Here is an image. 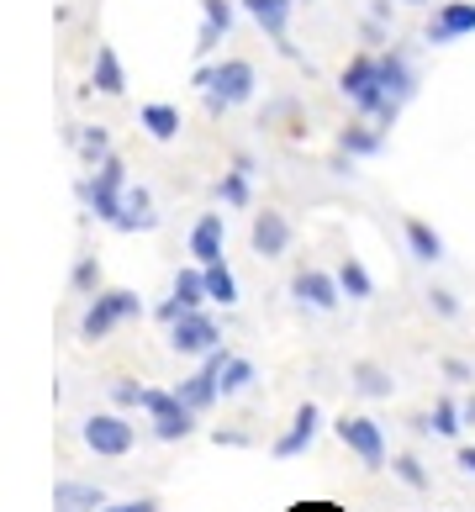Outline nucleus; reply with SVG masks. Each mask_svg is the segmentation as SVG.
<instances>
[{"label":"nucleus","mask_w":475,"mask_h":512,"mask_svg":"<svg viewBox=\"0 0 475 512\" xmlns=\"http://www.w3.org/2000/svg\"><path fill=\"white\" fill-rule=\"evenodd\" d=\"M338 85H344V96L354 101L359 117H370L380 127H391L396 117H402V101H391L386 85H380V53H354Z\"/></svg>","instance_id":"1"},{"label":"nucleus","mask_w":475,"mask_h":512,"mask_svg":"<svg viewBox=\"0 0 475 512\" xmlns=\"http://www.w3.org/2000/svg\"><path fill=\"white\" fill-rule=\"evenodd\" d=\"M80 201L90 206L101 222H111L117 227V217H122V206H127V164L111 154L106 164H95V175L80 185Z\"/></svg>","instance_id":"2"},{"label":"nucleus","mask_w":475,"mask_h":512,"mask_svg":"<svg viewBox=\"0 0 475 512\" xmlns=\"http://www.w3.org/2000/svg\"><path fill=\"white\" fill-rule=\"evenodd\" d=\"M132 317H143L138 291H95L90 307H85V317H80V338L101 344L111 328H122V322H132Z\"/></svg>","instance_id":"3"},{"label":"nucleus","mask_w":475,"mask_h":512,"mask_svg":"<svg viewBox=\"0 0 475 512\" xmlns=\"http://www.w3.org/2000/svg\"><path fill=\"white\" fill-rule=\"evenodd\" d=\"M143 412L154 417V439H164V444L190 439V433H196V417H201L180 402V391H154V386L143 391Z\"/></svg>","instance_id":"4"},{"label":"nucleus","mask_w":475,"mask_h":512,"mask_svg":"<svg viewBox=\"0 0 475 512\" xmlns=\"http://www.w3.org/2000/svg\"><path fill=\"white\" fill-rule=\"evenodd\" d=\"M249 96H254V64H249V59H222L212 90H206V111H212V117H222V111L243 106Z\"/></svg>","instance_id":"5"},{"label":"nucleus","mask_w":475,"mask_h":512,"mask_svg":"<svg viewBox=\"0 0 475 512\" xmlns=\"http://www.w3.org/2000/svg\"><path fill=\"white\" fill-rule=\"evenodd\" d=\"M169 349L175 354H190V359H206L212 349H222V328L212 312H185L180 322H169Z\"/></svg>","instance_id":"6"},{"label":"nucleus","mask_w":475,"mask_h":512,"mask_svg":"<svg viewBox=\"0 0 475 512\" xmlns=\"http://www.w3.org/2000/svg\"><path fill=\"white\" fill-rule=\"evenodd\" d=\"M333 433H338V444H344L349 454H359L370 470L386 465V433H380L375 417H349V412H344V417L333 423Z\"/></svg>","instance_id":"7"},{"label":"nucleus","mask_w":475,"mask_h":512,"mask_svg":"<svg viewBox=\"0 0 475 512\" xmlns=\"http://www.w3.org/2000/svg\"><path fill=\"white\" fill-rule=\"evenodd\" d=\"M85 444L95 454H106V460H122V454H132V444H138V433H132V423H122L117 412H95L85 417Z\"/></svg>","instance_id":"8"},{"label":"nucleus","mask_w":475,"mask_h":512,"mask_svg":"<svg viewBox=\"0 0 475 512\" xmlns=\"http://www.w3.org/2000/svg\"><path fill=\"white\" fill-rule=\"evenodd\" d=\"M291 291L301 307H317V312H333L338 301H344V286H338V275H322V270H296Z\"/></svg>","instance_id":"9"},{"label":"nucleus","mask_w":475,"mask_h":512,"mask_svg":"<svg viewBox=\"0 0 475 512\" xmlns=\"http://www.w3.org/2000/svg\"><path fill=\"white\" fill-rule=\"evenodd\" d=\"M175 391H180V402H185L190 412H212V407H217V396H222V370L201 359V370H190Z\"/></svg>","instance_id":"10"},{"label":"nucleus","mask_w":475,"mask_h":512,"mask_svg":"<svg viewBox=\"0 0 475 512\" xmlns=\"http://www.w3.org/2000/svg\"><path fill=\"white\" fill-rule=\"evenodd\" d=\"M291 6H296V0H243V11H249L254 22L275 37V48L285 53V59H296V48L285 43V27H291Z\"/></svg>","instance_id":"11"},{"label":"nucleus","mask_w":475,"mask_h":512,"mask_svg":"<svg viewBox=\"0 0 475 512\" xmlns=\"http://www.w3.org/2000/svg\"><path fill=\"white\" fill-rule=\"evenodd\" d=\"M380 85H386V96L402 101V106L417 96V74H412V59H407L402 48H386V53H380Z\"/></svg>","instance_id":"12"},{"label":"nucleus","mask_w":475,"mask_h":512,"mask_svg":"<svg viewBox=\"0 0 475 512\" xmlns=\"http://www.w3.org/2000/svg\"><path fill=\"white\" fill-rule=\"evenodd\" d=\"M249 243L259 259H280L285 249H291V222H285L280 212H259L254 227H249Z\"/></svg>","instance_id":"13"},{"label":"nucleus","mask_w":475,"mask_h":512,"mask_svg":"<svg viewBox=\"0 0 475 512\" xmlns=\"http://www.w3.org/2000/svg\"><path fill=\"white\" fill-rule=\"evenodd\" d=\"M317 423H322V412H317L312 402H301L296 417H291V428H285L280 439H275V454H280V460H296V454H307V444L317 439Z\"/></svg>","instance_id":"14"},{"label":"nucleus","mask_w":475,"mask_h":512,"mask_svg":"<svg viewBox=\"0 0 475 512\" xmlns=\"http://www.w3.org/2000/svg\"><path fill=\"white\" fill-rule=\"evenodd\" d=\"M465 32H475V6L470 0H449V6L433 11L428 43H454V37H465Z\"/></svg>","instance_id":"15"},{"label":"nucleus","mask_w":475,"mask_h":512,"mask_svg":"<svg viewBox=\"0 0 475 512\" xmlns=\"http://www.w3.org/2000/svg\"><path fill=\"white\" fill-rule=\"evenodd\" d=\"M222 243H227L222 212H206L196 227H190V259H196V264H217L222 259Z\"/></svg>","instance_id":"16"},{"label":"nucleus","mask_w":475,"mask_h":512,"mask_svg":"<svg viewBox=\"0 0 475 512\" xmlns=\"http://www.w3.org/2000/svg\"><path fill=\"white\" fill-rule=\"evenodd\" d=\"M148 227H159L154 196H148L143 185H127V206H122V217H117V233H148Z\"/></svg>","instance_id":"17"},{"label":"nucleus","mask_w":475,"mask_h":512,"mask_svg":"<svg viewBox=\"0 0 475 512\" xmlns=\"http://www.w3.org/2000/svg\"><path fill=\"white\" fill-rule=\"evenodd\" d=\"M106 497L101 486H85V481H59L53 486V512H101Z\"/></svg>","instance_id":"18"},{"label":"nucleus","mask_w":475,"mask_h":512,"mask_svg":"<svg viewBox=\"0 0 475 512\" xmlns=\"http://www.w3.org/2000/svg\"><path fill=\"white\" fill-rule=\"evenodd\" d=\"M338 148H344L349 159H375L380 148H386V132H380V122L375 127L370 122H354V127L338 132Z\"/></svg>","instance_id":"19"},{"label":"nucleus","mask_w":475,"mask_h":512,"mask_svg":"<svg viewBox=\"0 0 475 512\" xmlns=\"http://www.w3.org/2000/svg\"><path fill=\"white\" fill-rule=\"evenodd\" d=\"M90 85L101 90V96H122L127 90V74H122V59H117V48H95V69H90Z\"/></svg>","instance_id":"20"},{"label":"nucleus","mask_w":475,"mask_h":512,"mask_svg":"<svg viewBox=\"0 0 475 512\" xmlns=\"http://www.w3.org/2000/svg\"><path fill=\"white\" fill-rule=\"evenodd\" d=\"M407 249H412V259L439 264V259H444V238L433 233V227H428L423 217H407Z\"/></svg>","instance_id":"21"},{"label":"nucleus","mask_w":475,"mask_h":512,"mask_svg":"<svg viewBox=\"0 0 475 512\" xmlns=\"http://www.w3.org/2000/svg\"><path fill=\"white\" fill-rule=\"evenodd\" d=\"M138 122L148 127V138H159V143H169V138H180V111H175V106H164V101H154V106H143V111H138Z\"/></svg>","instance_id":"22"},{"label":"nucleus","mask_w":475,"mask_h":512,"mask_svg":"<svg viewBox=\"0 0 475 512\" xmlns=\"http://www.w3.org/2000/svg\"><path fill=\"white\" fill-rule=\"evenodd\" d=\"M338 286H344L349 301H370V296H375V280H370V270H365L359 259H344V264H338Z\"/></svg>","instance_id":"23"},{"label":"nucleus","mask_w":475,"mask_h":512,"mask_svg":"<svg viewBox=\"0 0 475 512\" xmlns=\"http://www.w3.org/2000/svg\"><path fill=\"white\" fill-rule=\"evenodd\" d=\"M206 270V291H212V301H222V307H233L238 301V280H233V270L217 259V264H201Z\"/></svg>","instance_id":"24"},{"label":"nucleus","mask_w":475,"mask_h":512,"mask_svg":"<svg viewBox=\"0 0 475 512\" xmlns=\"http://www.w3.org/2000/svg\"><path fill=\"white\" fill-rule=\"evenodd\" d=\"M175 296L185 301L190 312H196L201 301H212V291H206V270H201V264H196V270H180V275H175Z\"/></svg>","instance_id":"25"},{"label":"nucleus","mask_w":475,"mask_h":512,"mask_svg":"<svg viewBox=\"0 0 475 512\" xmlns=\"http://www.w3.org/2000/svg\"><path fill=\"white\" fill-rule=\"evenodd\" d=\"M217 201H227V206H249L254 201V191H249V169H227V175L217 180Z\"/></svg>","instance_id":"26"},{"label":"nucleus","mask_w":475,"mask_h":512,"mask_svg":"<svg viewBox=\"0 0 475 512\" xmlns=\"http://www.w3.org/2000/svg\"><path fill=\"white\" fill-rule=\"evenodd\" d=\"M354 391H359V396H375V402H380V396H391V375L365 359V365H354Z\"/></svg>","instance_id":"27"},{"label":"nucleus","mask_w":475,"mask_h":512,"mask_svg":"<svg viewBox=\"0 0 475 512\" xmlns=\"http://www.w3.org/2000/svg\"><path fill=\"white\" fill-rule=\"evenodd\" d=\"M460 428H465V412H460V402H433V433L439 439H460Z\"/></svg>","instance_id":"28"},{"label":"nucleus","mask_w":475,"mask_h":512,"mask_svg":"<svg viewBox=\"0 0 475 512\" xmlns=\"http://www.w3.org/2000/svg\"><path fill=\"white\" fill-rule=\"evenodd\" d=\"M80 159H85L90 169L111 159V132H106V127H85V132H80Z\"/></svg>","instance_id":"29"},{"label":"nucleus","mask_w":475,"mask_h":512,"mask_svg":"<svg viewBox=\"0 0 475 512\" xmlns=\"http://www.w3.org/2000/svg\"><path fill=\"white\" fill-rule=\"evenodd\" d=\"M254 386V365H249V359H227V365H222V396H238V391H249Z\"/></svg>","instance_id":"30"},{"label":"nucleus","mask_w":475,"mask_h":512,"mask_svg":"<svg viewBox=\"0 0 475 512\" xmlns=\"http://www.w3.org/2000/svg\"><path fill=\"white\" fill-rule=\"evenodd\" d=\"M391 470H396V481H407L412 491H428V470H423V460H417V454H396Z\"/></svg>","instance_id":"31"},{"label":"nucleus","mask_w":475,"mask_h":512,"mask_svg":"<svg viewBox=\"0 0 475 512\" xmlns=\"http://www.w3.org/2000/svg\"><path fill=\"white\" fill-rule=\"evenodd\" d=\"M74 291H80V296L101 291V259H95V254H85L80 264H74Z\"/></svg>","instance_id":"32"},{"label":"nucleus","mask_w":475,"mask_h":512,"mask_svg":"<svg viewBox=\"0 0 475 512\" xmlns=\"http://www.w3.org/2000/svg\"><path fill=\"white\" fill-rule=\"evenodd\" d=\"M201 11H206V22H212V27H233V0H201Z\"/></svg>","instance_id":"33"},{"label":"nucleus","mask_w":475,"mask_h":512,"mask_svg":"<svg viewBox=\"0 0 475 512\" xmlns=\"http://www.w3.org/2000/svg\"><path fill=\"white\" fill-rule=\"evenodd\" d=\"M143 391H148V386H138V381H117V386H111L117 407H143Z\"/></svg>","instance_id":"34"},{"label":"nucleus","mask_w":475,"mask_h":512,"mask_svg":"<svg viewBox=\"0 0 475 512\" xmlns=\"http://www.w3.org/2000/svg\"><path fill=\"white\" fill-rule=\"evenodd\" d=\"M428 301H433V312H439V317H460V301H454V291H428Z\"/></svg>","instance_id":"35"},{"label":"nucleus","mask_w":475,"mask_h":512,"mask_svg":"<svg viewBox=\"0 0 475 512\" xmlns=\"http://www.w3.org/2000/svg\"><path fill=\"white\" fill-rule=\"evenodd\" d=\"M222 43V27H212V22H201V32H196V53H201V59H206V53H212Z\"/></svg>","instance_id":"36"},{"label":"nucleus","mask_w":475,"mask_h":512,"mask_svg":"<svg viewBox=\"0 0 475 512\" xmlns=\"http://www.w3.org/2000/svg\"><path fill=\"white\" fill-rule=\"evenodd\" d=\"M444 375H449L454 386H470V381H475V370L465 365V359H444Z\"/></svg>","instance_id":"37"},{"label":"nucleus","mask_w":475,"mask_h":512,"mask_svg":"<svg viewBox=\"0 0 475 512\" xmlns=\"http://www.w3.org/2000/svg\"><path fill=\"white\" fill-rule=\"evenodd\" d=\"M101 512H159V502H154V497H132V502H111V507H101Z\"/></svg>","instance_id":"38"},{"label":"nucleus","mask_w":475,"mask_h":512,"mask_svg":"<svg viewBox=\"0 0 475 512\" xmlns=\"http://www.w3.org/2000/svg\"><path fill=\"white\" fill-rule=\"evenodd\" d=\"M285 512H344L338 502H296V507H285Z\"/></svg>","instance_id":"39"},{"label":"nucleus","mask_w":475,"mask_h":512,"mask_svg":"<svg viewBox=\"0 0 475 512\" xmlns=\"http://www.w3.org/2000/svg\"><path fill=\"white\" fill-rule=\"evenodd\" d=\"M412 433H433V412H417L412 417Z\"/></svg>","instance_id":"40"},{"label":"nucleus","mask_w":475,"mask_h":512,"mask_svg":"<svg viewBox=\"0 0 475 512\" xmlns=\"http://www.w3.org/2000/svg\"><path fill=\"white\" fill-rule=\"evenodd\" d=\"M460 470H465V476H475V449H470V444L460 449Z\"/></svg>","instance_id":"41"},{"label":"nucleus","mask_w":475,"mask_h":512,"mask_svg":"<svg viewBox=\"0 0 475 512\" xmlns=\"http://www.w3.org/2000/svg\"><path fill=\"white\" fill-rule=\"evenodd\" d=\"M460 412H465V423H475V396H465V402H460Z\"/></svg>","instance_id":"42"},{"label":"nucleus","mask_w":475,"mask_h":512,"mask_svg":"<svg viewBox=\"0 0 475 512\" xmlns=\"http://www.w3.org/2000/svg\"><path fill=\"white\" fill-rule=\"evenodd\" d=\"M402 6H423V0H402Z\"/></svg>","instance_id":"43"}]
</instances>
